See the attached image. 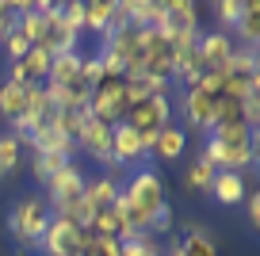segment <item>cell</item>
Listing matches in <instances>:
<instances>
[{
  "mask_svg": "<svg viewBox=\"0 0 260 256\" xmlns=\"http://www.w3.org/2000/svg\"><path fill=\"white\" fill-rule=\"evenodd\" d=\"M184 149H187V130L176 126V122H169V126L153 138L149 157H153V161H180V157H184Z\"/></svg>",
  "mask_w": 260,
  "mask_h": 256,
  "instance_id": "16",
  "label": "cell"
},
{
  "mask_svg": "<svg viewBox=\"0 0 260 256\" xmlns=\"http://www.w3.org/2000/svg\"><path fill=\"white\" fill-rule=\"evenodd\" d=\"M16 27V4H8V0H0V39Z\"/></svg>",
  "mask_w": 260,
  "mask_h": 256,
  "instance_id": "29",
  "label": "cell"
},
{
  "mask_svg": "<svg viewBox=\"0 0 260 256\" xmlns=\"http://www.w3.org/2000/svg\"><path fill=\"white\" fill-rule=\"evenodd\" d=\"M84 184H88V176H84L77 165H65L61 172H54V176L46 180V207H50V214H57V218H65L69 210L81 203V195H84Z\"/></svg>",
  "mask_w": 260,
  "mask_h": 256,
  "instance_id": "5",
  "label": "cell"
},
{
  "mask_svg": "<svg viewBox=\"0 0 260 256\" xmlns=\"http://www.w3.org/2000/svg\"><path fill=\"white\" fill-rule=\"evenodd\" d=\"M172 65H176V46L161 27L142 31V73L153 80H169L172 84Z\"/></svg>",
  "mask_w": 260,
  "mask_h": 256,
  "instance_id": "7",
  "label": "cell"
},
{
  "mask_svg": "<svg viewBox=\"0 0 260 256\" xmlns=\"http://www.w3.org/2000/svg\"><path fill=\"white\" fill-rule=\"evenodd\" d=\"M111 130L115 126H107V122H100V119H92V115H88L84 130L77 134V153L92 157L96 165H107V161H111Z\"/></svg>",
  "mask_w": 260,
  "mask_h": 256,
  "instance_id": "10",
  "label": "cell"
},
{
  "mask_svg": "<svg viewBox=\"0 0 260 256\" xmlns=\"http://www.w3.org/2000/svg\"><path fill=\"white\" fill-rule=\"evenodd\" d=\"M50 218L54 214H50V207H46L42 195H23L19 203H12L8 230H12V237L23 245V252H39V241H42V233H46Z\"/></svg>",
  "mask_w": 260,
  "mask_h": 256,
  "instance_id": "3",
  "label": "cell"
},
{
  "mask_svg": "<svg viewBox=\"0 0 260 256\" xmlns=\"http://www.w3.org/2000/svg\"><path fill=\"white\" fill-rule=\"evenodd\" d=\"M0 42H4V54H8V61H19V57H23L27 50H31V42L23 39V31H19V27H12V31L4 35Z\"/></svg>",
  "mask_w": 260,
  "mask_h": 256,
  "instance_id": "27",
  "label": "cell"
},
{
  "mask_svg": "<svg viewBox=\"0 0 260 256\" xmlns=\"http://www.w3.org/2000/svg\"><path fill=\"white\" fill-rule=\"evenodd\" d=\"M211 195L218 207H241L249 195V180H245V172H214Z\"/></svg>",
  "mask_w": 260,
  "mask_h": 256,
  "instance_id": "15",
  "label": "cell"
},
{
  "mask_svg": "<svg viewBox=\"0 0 260 256\" xmlns=\"http://www.w3.org/2000/svg\"><path fill=\"white\" fill-rule=\"evenodd\" d=\"M214 172H218V168H214L207 157H195L191 165L184 168V187H187V191H211Z\"/></svg>",
  "mask_w": 260,
  "mask_h": 256,
  "instance_id": "22",
  "label": "cell"
},
{
  "mask_svg": "<svg viewBox=\"0 0 260 256\" xmlns=\"http://www.w3.org/2000/svg\"><path fill=\"white\" fill-rule=\"evenodd\" d=\"M46 73H50V54L39 46H31L19 61L8 65V77L12 84H19V88H31V84H46Z\"/></svg>",
  "mask_w": 260,
  "mask_h": 256,
  "instance_id": "9",
  "label": "cell"
},
{
  "mask_svg": "<svg viewBox=\"0 0 260 256\" xmlns=\"http://www.w3.org/2000/svg\"><path fill=\"white\" fill-rule=\"evenodd\" d=\"M19 161H23V142H19L12 130H8V134H0V180L16 176Z\"/></svg>",
  "mask_w": 260,
  "mask_h": 256,
  "instance_id": "23",
  "label": "cell"
},
{
  "mask_svg": "<svg viewBox=\"0 0 260 256\" xmlns=\"http://www.w3.org/2000/svg\"><path fill=\"white\" fill-rule=\"evenodd\" d=\"M149 157V145L142 134H134V130L126 126V122H119V126L111 130V161L115 165H138V161Z\"/></svg>",
  "mask_w": 260,
  "mask_h": 256,
  "instance_id": "13",
  "label": "cell"
},
{
  "mask_svg": "<svg viewBox=\"0 0 260 256\" xmlns=\"http://www.w3.org/2000/svg\"><path fill=\"white\" fill-rule=\"evenodd\" d=\"M61 19L73 27L77 35L84 31V0H73V4H61Z\"/></svg>",
  "mask_w": 260,
  "mask_h": 256,
  "instance_id": "28",
  "label": "cell"
},
{
  "mask_svg": "<svg viewBox=\"0 0 260 256\" xmlns=\"http://www.w3.org/2000/svg\"><path fill=\"white\" fill-rule=\"evenodd\" d=\"M130 111V100H126V77L119 73H104L100 84H92V96H88V115L107 126H119Z\"/></svg>",
  "mask_w": 260,
  "mask_h": 256,
  "instance_id": "4",
  "label": "cell"
},
{
  "mask_svg": "<svg viewBox=\"0 0 260 256\" xmlns=\"http://www.w3.org/2000/svg\"><path fill=\"white\" fill-rule=\"evenodd\" d=\"M199 61H203V69L207 73H214V69H226L230 65V57H234V50H237V42H234V35H222V31H203L199 35Z\"/></svg>",
  "mask_w": 260,
  "mask_h": 256,
  "instance_id": "12",
  "label": "cell"
},
{
  "mask_svg": "<svg viewBox=\"0 0 260 256\" xmlns=\"http://www.w3.org/2000/svg\"><path fill=\"white\" fill-rule=\"evenodd\" d=\"M23 107H27V88H19V84H12V80H0V119L19 122L23 119Z\"/></svg>",
  "mask_w": 260,
  "mask_h": 256,
  "instance_id": "20",
  "label": "cell"
},
{
  "mask_svg": "<svg viewBox=\"0 0 260 256\" xmlns=\"http://www.w3.org/2000/svg\"><path fill=\"white\" fill-rule=\"evenodd\" d=\"M176 252L180 256H218V245H214V237L203 226H191V230L176 241Z\"/></svg>",
  "mask_w": 260,
  "mask_h": 256,
  "instance_id": "19",
  "label": "cell"
},
{
  "mask_svg": "<svg viewBox=\"0 0 260 256\" xmlns=\"http://www.w3.org/2000/svg\"><path fill=\"white\" fill-rule=\"evenodd\" d=\"M126 122L134 134L146 138V145H153V138L161 134L165 126L172 122V96H153V100H142V104H134L126 111Z\"/></svg>",
  "mask_w": 260,
  "mask_h": 256,
  "instance_id": "6",
  "label": "cell"
},
{
  "mask_svg": "<svg viewBox=\"0 0 260 256\" xmlns=\"http://www.w3.org/2000/svg\"><path fill=\"white\" fill-rule=\"evenodd\" d=\"M241 8H245V0H218V4H214V16H218V31L222 35H234L237 19H241Z\"/></svg>",
  "mask_w": 260,
  "mask_h": 256,
  "instance_id": "25",
  "label": "cell"
},
{
  "mask_svg": "<svg viewBox=\"0 0 260 256\" xmlns=\"http://www.w3.org/2000/svg\"><path fill=\"white\" fill-rule=\"evenodd\" d=\"M77 256H119V241L115 237H92L88 230H84V245Z\"/></svg>",
  "mask_w": 260,
  "mask_h": 256,
  "instance_id": "26",
  "label": "cell"
},
{
  "mask_svg": "<svg viewBox=\"0 0 260 256\" xmlns=\"http://www.w3.org/2000/svg\"><path fill=\"white\" fill-rule=\"evenodd\" d=\"M199 157H207L218 172H245L256 161V130L241 122H214Z\"/></svg>",
  "mask_w": 260,
  "mask_h": 256,
  "instance_id": "2",
  "label": "cell"
},
{
  "mask_svg": "<svg viewBox=\"0 0 260 256\" xmlns=\"http://www.w3.org/2000/svg\"><path fill=\"white\" fill-rule=\"evenodd\" d=\"M111 27H115V0H88L84 4V31L104 39Z\"/></svg>",
  "mask_w": 260,
  "mask_h": 256,
  "instance_id": "18",
  "label": "cell"
},
{
  "mask_svg": "<svg viewBox=\"0 0 260 256\" xmlns=\"http://www.w3.org/2000/svg\"><path fill=\"white\" fill-rule=\"evenodd\" d=\"M234 42L256 50V42H260V4L256 0H245L241 19H237V27H234Z\"/></svg>",
  "mask_w": 260,
  "mask_h": 256,
  "instance_id": "17",
  "label": "cell"
},
{
  "mask_svg": "<svg viewBox=\"0 0 260 256\" xmlns=\"http://www.w3.org/2000/svg\"><path fill=\"white\" fill-rule=\"evenodd\" d=\"M84 122H88V111H84V107H61V111H54L50 126H54V130H57L61 138L77 142V134L84 130Z\"/></svg>",
  "mask_w": 260,
  "mask_h": 256,
  "instance_id": "21",
  "label": "cell"
},
{
  "mask_svg": "<svg viewBox=\"0 0 260 256\" xmlns=\"http://www.w3.org/2000/svg\"><path fill=\"white\" fill-rule=\"evenodd\" d=\"M81 245H84V230L81 226H73L69 218L54 214L50 226H46V233H42V241H39V252L42 256H77Z\"/></svg>",
  "mask_w": 260,
  "mask_h": 256,
  "instance_id": "8",
  "label": "cell"
},
{
  "mask_svg": "<svg viewBox=\"0 0 260 256\" xmlns=\"http://www.w3.org/2000/svg\"><path fill=\"white\" fill-rule=\"evenodd\" d=\"M245 214H249V226H260V191L245 195Z\"/></svg>",
  "mask_w": 260,
  "mask_h": 256,
  "instance_id": "30",
  "label": "cell"
},
{
  "mask_svg": "<svg viewBox=\"0 0 260 256\" xmlns=\"http://www.w3.org/2000/svg\"><path fill=\"white\" fill-rule=\"evenodd\" d=\"M161 207H169V191H165V180L157 168H138L130 172L119 184V199H115V214L122 222V237H134V233H149V222Z\"/></svg>",
  "mask_w": 260,
  "mask_h": 256,
  "instance_id": "1",
  "label": "cell"
},
{
  "mask_svg": "<svg viewBox=\"0 0 260 256\" xmlns=\"http://www.w3.org/2000/svg\"><path fill=\"white\" fill-rule=\"evenodd\" d=\"M19 256H31V252H19Z\"/></svg>",
  "mask_w": 260,
  "mask_h": 256,
  "instance_id": "31",
  "label": "cell"
},
{
  "mask_svg": "<svg viewBox=\"0 0 260 256\" xmlns=\"http://www.w3.org/2000/svg\"><path fill=\"white\" fill-rule=\"evenodd\" d=\"M214 104H218V100L203 96V92H195V88H184V92H180V115H184V126H195L199 134H211Z\"/></svg>",
  "mask_w": 260,
  "mask_h": 256,
  "instance_id": "11",
  "label": "cell"
},
{
  "mask_svg": "<svg viewBox=\"0 0 260 256\" xmlns=\"http://www.w3.org/2000/svg\"><path fill=\"white\" fill-rule=\"evenodd\" d=\"M65 165H73L69 157H57V153H31V172H35V180L39 184H46L54 172H61Z\"/></svg>",
  "mask_w": 260,
  "mask_h": 256,
  "instance_id": "24",
  "label": "cell"
},
{
  "mask_svg": "<svg viewBox=\"0 0 260 256\" xmlns=\"http://www.w3.org/2000/svg\"><path fill=\"white\" fill-rule=\"evenodd\" d=\"M115 199H119V180H111V176L88 180V184H84V195H81V207L88 210V222H92V214L115 207Z\"/></svg>",
  "mask_w": 260,
  "mask_h": 256,
  "instance_id": "14",
  "label": "cell"
}]
</instances>
